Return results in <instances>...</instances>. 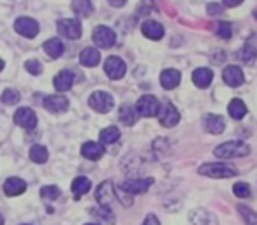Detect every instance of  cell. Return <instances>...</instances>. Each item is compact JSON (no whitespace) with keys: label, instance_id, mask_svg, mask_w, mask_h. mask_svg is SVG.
Segmentation results:
<instances>
[{"label":"cell","instance_id":"cell-1","mask_svg":"<svg viewBox=\"0 0 257 225\" xmlns=\"http://www.w3.org/2000/svg\"><path fill=\"white\" fill-rule=\"evenodd\" d=\"M250 153V148L241 141H227V143L220 144L215 148V155L218 158H236V157H245Z\"/></svg>","mask_w":257,"mask_h":225},{"label":"cell","instance_id":"cell-2","mask_svg":"<svg viewBox=\"0 0 257 225\" xmlns=\"http://www.w3.org/2000/svg\"><path fill=\"white\" fill-rule=\"evenodd\" d=\"M136 109H138V113H140V116L152 118V116L159 115V111H161V102H159V99L154 95H143L138 99Z\"/></svg>","mask_w":257,"mask_h":225},{"label":"cell","instance_id":"cell-3","mask_svg":"<svg viewBox=\"0 0 257 225\" xmlns=\"http://www.w3.org/2000/svg\"><path fill=\"white\" fill-rule=\"evenodd\" d=\"M199 174L210 178H232L236 176V169L229 164H204L199 167Z\"/></svg>","mask_w":257,"mask_h":225},{"label":"cell","instance_id":"cell-4","mask_svg":"<svg viewBox=\"0 0 257 225\" xmlns=\"http://www.w3.org/2000/svg\"><path fill=\"white\" fill-rule=\"evenodd\" d=\"M92 39H93V43H95L99 48H102V50H107V48L114 46V43H116V34H114L113 30L109 29V27L99 25V27H95V29H93Z\"/></svg>","mask_w":257,"mask_h":225},{"label":"cell","instance_id":"cell-5","mask_svg":"<svg viewBox=\"0 0 257 225\" xmlns=\"http://www.w3.org/2000/svg\"><path fill=\"white\" fill-rule=\"evenodd\" d=\"M88 104L97 113H107V111L113 109L114 100H113V95L107 92H93L88 99Z\"/></svg>","mask_w":257,"mask_h":225},{"label":"cell","instance_id":"cell-6","mask_svg":"<svg viewBox=\"0 0 257 225\" xmlns=\"http://www.w3.org/2000/svg\"><path fill=\"white\" fill-rule=\"evenodd\" d=\"M58 32L62 34L64 37H67V39H79L81 37V23H79V20H74V18H67V20H60L58 22Z\"/></svg>","mask_w":257,"mask_h":225},{"label":"cell","instance_id":"cell-7","mask_svg":"<svg viewBox=\"0 0 257 225\" xmlns=\"http://www.w3.org/2000/svg\"><path fill=\"white\" fill-rule=\"evenodd\" d=\"M15 30L20 34V36L27 37V39H32L39 34V23L32 18H27V16H22V18L16 20L15 23Z\"/></svg>","mask_w":257,"mask_h":225},{"label":"cell","instance_id":"cell-8","mask_svg":"<svg viewBox=\"0 0 257 225\" xmlns=\"http://www.w3.org/2000/svg\"><path fill=\"white\" fill-rule=\"evenodd\" d=\"M104 71H106L107 78L121 79L125 76V71H127V65L120 57H109L104 64Z\"/></svg>","mask_w":257,"mask_h":225},{"label":"cell","instance_id":"cell-9","mask_svg":"<svg viewBox=\"0 0 257 225\" xmlns=\"http://www.w3.org/2000/svg\"><path fill=\"white\" fill-rule=\"evenodd\" d=\"M154 179L145 178V179H127L120 185V188L123 192H127L128 195H138V193H145L152 186Z\"/></svg>","mask_w":257,"mask_h":225},{"label":"cell","instance_id":"cell-10","mask_svg":"<svg viewBox=\"0 0 257 225\" xmlns=\"http://www.w3.org/2000/svg\"><path fill=\"white\" fill-rule=\"evenodd\" d=\"M157 116H159L161 125L166 127V129H171V127L178 125V122H180V113L173 104H166V106L159 111Z\"/></svg>","mask_w":257,"mask_h":225},{"label":"cell","instance_id":"cell-11","mask_svg":"<svg viewBox=\"0 0 257 225\" xmlns=\"http://www.w3.org/2000/svg\"><path fill=\"white\" fill-rule=\"evenodd\" d=\"M116 197V192H114V185L113 181H102L99 186H97V192H95V199L97 202L100 204V206L107 207L111 202H113V199Z\"/></svg>","mask_w":257,"mask_h":225},{"label":"cell","instance_id":"cell-12","mask_svg":"<svg viewBox=\"0 0 257 225\" xmlns=\"http://www.w3.org/2000/svg\"><path fill=\"white\" fill-rule=\"evenodd\" d=\"M15 123L20 127H23V129L30 130L37 125V116L32 109H29V107H20V109L15 113Z\"/></svg>","mask_w":257,"mask_h":225},{"label":"cell","instance_id":"cell-13","mask_svg":"<svg viewBox=\"0 0 257 225\" xmlns=\"http://www.w3.org/2000/svg\"><path fill=\"white\" fill-rule=\"evenodd\" d=\"M222 78H224L225 85L232 86V88H238V86H241L243 81H245V74H243V71L238 65H229V67H225L224 72H222Z\"/></svg>","mask_w":257,"mask_h":225},{"label":"cell","instance_id":"cell-14","mask_svg":"<svg viewBox=\"0 0 257 225\" xmlns=\"http://www.w3.org/2000/svg\"><path fill=\"white\" fill-rule=\"evenodd\" d=\"M189 225H218L213 213L206 209H194L189 214Z\"/></svg>","mask_w":257,"mask_h":225},{"label":"cell","instance_id":"cell-15","mask_svg":"<svg viewBox=\"0 0 257 225\" xmlns=\"http://www.w3.org/2000/svg\"><path fill=\"white\" fill-rule=\"evenodd\" d=\"M44 107L50 113H64V111L69 109V100L62 93H58V95H48L44 99Z\"/></svg>","mask_w":257,"mask_h":225},{"label":"cell","instance_id":"cell-16","mask_svg":"<svg viewBox=\"0 0 257 225\" xmlns=\"http://www.w3.org/2000/svg\"><path fill=\"white\" fill-rule=\"evenodd\" d=\"M141 32H143L145 37L152 41H161L164 37V27L159 22H154V20H148L141 25Z\"/></svg>","mask_w":257,"mask_h":225},{"label":"cell","instance_id":"cell-17","mask_svg":"<svg viewBox=\"0 0 257 225\" xmlns=\"http://www.w3.org/2000/svg\"><path fill=\"white\" fill-rule=\"evenodd\" d=\"M81 155L88 160H99L104 155V144L95 143V141H86L81 146Z\"/></svg>","mask_w":257,"mask_h":225},{"label":"cell","instance_id":"cell-18","mask_svg":"<svg viewBox=\"0 0 257 225\" xmlns=\"http://www.w3.org/2000/svg\"><path fill=\"white\" fill-rule=\"evenodd\" d=\"M182 81V72L176 71V69H166L161 74V85L164 86L166 90H173L180 85Z\"/></svg>","mask_w":257,"mask_h":225},{"label":"cell","instance_id":"cell-19","mask_svg":"<svg viewBox=\"0 0 257 225\" xmlns=\"http://www.w3.org/2000/svg\"><path fill=\"white\" fill-rule=\"evenodd\" d=\"M72 83H74V76H72L71 71H60L53 79L55 88L58 90L60 93L67 92V90L72 88Z\"/></svg>","mask_w":257,"mask_h":225},{"label":"cell","instance_id":"cell-20","mask_svg":"<svg viewBox=\"0 0 257 225\" xmlns=\"http://www.w3.org/2000/svg\"><path fill=\"white\" fill-rule=\"evenodd\" d=\"M27 190V183L23 181L22 178H9L8 181L4 183V192L6 195L15 197V195H22Z\"/></svg>","mask_w":257,"mask_h":225},{"label":"cell","instance_id":"cell-21","mask_svg":"<svg viewBox=\"0 0 257 225\" xmlns=\"http://www.w3.org/2000/svg\"><path fill=\"white\" fill-rule=\"evenodd\" d=\"M211 79H213V72L210 71V69L206 67H201V69H196L192 74V81L196 86H199V88H206V86H210Z\"/></svg>","mask_w":257,"mask_h":225},{"label":"cell","instance_id":"cell-22","mask_svg":"<svg viewBox=\"0 0 257 225\" xmlns=\"http://www.w3.org/2000/svg\"><path fill=\"white\" fill-rule=\"evenodd\" d=\"M204 127L210 134H222L225 129V120L218 115H208L204 118Z\"/></svg>","mask_w":257,"mask_h":225},{"label":"cell","instance_id":"cell-23","mask_svg":"<svg viewBox=\"0 0 257 225\" xmlns=\"http://www.w3.org/2000/svg\"><path fill=\"white\" fill-rule=\"evenodd\" d=\"M79 62L85 67H95L100 62V53L97 50H93V48H86V50H83L79 53Z\"/></svg>","mask_w":257,"mask_h":225},{"label":"cell","instance_id":"cell-24","mask_svg":"<svg viewBox=\"0 0 257 225\" xmlns=\"http://www.w3.org/2000/svg\"><path fill=\"white\" fill-rule=\"evenodd\" d=\"M227 111L231 118L241 120V118H245V115H246V106L241 99H232L227 106Z\"/></svg>","mask_w":257,"mask_h":225},{"label":"cell","instance_id":"cell-25","mask_svg":"<svg viewBox=\"0 0 257 225\" xmlns=\"http://www.w3.org/2000/svg\"><path fill=\"white\" fill-rule=\"evenodd\" d=\"M138 118H140V113H138L136 107H133V106L120 107V120H121V123H125L127 127L134 125V123L138 122Z\"/></svg>","mask_w":257,"mask_h":225},{"label":"cell","instance_id":"cell-26","mask_svg":"<svg viewBox=\"0 0 257 225\" xmlns=\"http://www.w3.org/2000/svg\"><path fill=\"white\" fill-rule=\"evenodd\" d=\"M90 186H92V183H90L88 178H83V176H79V178H76L74 181H72V193H74L76 199H81L83 195H85L86 192L90 190Z\"/></svg>","mask_w":257,"mask_h":225},{"label":"cell","instance_id":"cell-27","mask_svg":"<svg viewBox=\"0 0 257 225\" xmlns=\"http://www.w3.org/2000/svg\"><path fill=\"white\" fill-rule=\"evenodd\" d=\"M44 51L48 53V57L51 58H60L64 53V43L60 39H50L44 43Z\"/></svg>","mask_w":257,"mask_h":225},{"label":"cell","instance_id":"cell-28","mask_svg":"<svg viewBox=\"0 0 257 225\" xmlns=\"http://www.w3.org/2000/svg\"><path fill=\"white\" fill-rule=\"evenodd\" d=\"M72 11L76 13L78 16H83V18H88L90 15L93 13V6L90 0H74L72 2Z\"/></svg>","mask_w":257,"mask_h":225},{"label":"cell","instance_id":"cell-29","mask_svg":"<svg viewBox=\"0 0 257 225\" xmlns=\"http://www.w3.org/2000/svg\"><path fill=\"white\" fill-rule=\"evenodd\" d=\"M99 139H100V144H114L120 139V130H118L116 127H107V129L100 130Z\"/></svg>","mask_w":257,"mask_h":225},{"label":"cell","instance_id":"cell-30","mask_svg":"<svg viewBox=\"0 0 257 225\" xmlns=\"http://www.w3.org/2000/svg\"><path fill=\"white\" fill-rule=\"evenodd\" d=\"M30 158L36 164H44L48 160V150L44 146H41V144H34L30 148Z\"/></svg>","mask_w":257,"mask_h":225},{"label":"cell","instance_id":"cell-31","mask_svg":"<svg viewBox=\"0 0 257 225\" xmlns=\"http://www.w3.org/2000/svg\"><path fill=\"white\" fill-rule=\"evenodd\" d=\"M255 57H257L255 48H252L250 44H245V46L238 51V58L241 62H245V64H252V62L255 60Z\"/></svg>","mask_w":257,"mask_h":225},{"label":"cell","instance_id":"cell-32","mask_svg":"<svg viewBox=\"0 0 257 225\" xmlns=\"http://www.w3.org/2000/svg\"><path fill=\"white\" fill-rule=\"evenodd\" d=\"M41 197L44 200H57L60 197V188L55 185H46L41 188Z\"/></svg>","mask_w":257,"mask_h":225},{"label":"cell","instance_id":"cell-33","mask_svg":"<svg viewBox=\"0 0 257 225\" xmlns=\"http://www.w3.org/2000/svg\"><path fill=\"white\" fill-rule=\"evenodd\" d=\"M2 102L6 104V106H15V104H18L20 102V92H16V90H13V88H8L4 93H2Z\"/></svg>","mask_w":257,"mask_h":225},{"label":"cell","instance_id":"cell-34","mask_svg":"<svg viewBox=\"0 0 257 225\" xmlns=\"http://www.w3.org/2000/svg\"><path fill=\"white\" fill-rule=\"evenodd\" d=\"M238 211L243 216V220L246 221V225H257V213L255 211H252L246 206H238Z\"/></svg>","mask_w":257,"mask_h":225},{"label":"cell","instance_id":"cell-35","mask_svg":"<svg viewBox=\"0 0 257 225\" xmlns=\"http://www.w3.org/2000/svg\"><path fill=\"white\" fill-rule=\"evenodd\" d=\"M217 36L218 37H222V39H231V36H232V27H231V23H227V22H220V23H217Z\"/></svg>","mask_w":257,"mask_h":225},{"label":"cell","instance_id":"cell-36","mask_svg":"<svg viewBox=\"0 0 257 225\" xmlns=\"http://www.w3.org/2000/svg\"><path fill=\"white\" fill-rule=\"evenodd\" d=\"M232 192H234L236 197H241V199H245V197H250V186L248 183H236L234 186H232Z\"/></svg>","mask_w":257,"mask_h":225},{"label":"cell","instance_id":"cell-37","mask_svg":"<svg viewBox=\"0 0 257 225\" xmlns=\"http://www.w3.org/2000/svg\"><path fill=\"white\" fill-rule=\"evenodd\" d=\"M25 69H27V72H30L32 76H39L41 72H43V65L37 60H29L25 64Z\"/></svg>","mask_w":257,"mask_h":225},{"label":"cell","instance_id":"cell-38","mask_svg":"<svg viewBox=\"0 0 257 225\" xmlns=\"http://www.w3.org/2000/svg\"><path fill=\"white\" fill-rule=\"evenodd\" d=\"M208 15H211V16L222 15V6H218V4H210V6H208Z\"/></svg>","mask_w":257,"mask_h":225},{"label":"cell","instance_id":"cell-39","mask_svg":"<svg viewBox=\"0 0 257 225\" xmlns=\"http://www.w3.org/2000/svg\"><path fill=\"white\" fill-rule=\"evenodd\" d=\"M143 225H161L159 223V220H157V216L155 214H147V218H145V221H143Z\"/></svg>","mask_w":257,"mask_h":225},{"label":"cell","instance_id":"cell-40","mask_svg":"<svg viewBox=\"0 0 257 225\" xmlns=\"http://www.w3.org/2000/svg\"><path fill=\"white\" fill-rule=\"evenodd\" d=\"M224 2L225 8H236V6H239L243 2V0H222Z\"/></svg>","mask_w":257,"mask_h":225},{"label":"cell","instance_id":"cell-41","mask_svg":"<svg viewBox=\"0 0 257 225\" xmlns=\"http://www.w3.org/2000/svg\"><path fill=\"white\" fill-rule=\"evenodd\" d=\"M113 8H123L125 4H127V0H107Z\"/></svg>","mask_w":257,"mask_h":225},{"label":"cell","instance_id":"cell-42","mask_svg":"<svg viewBox=\"0 0 257 225\" xmlns=\"http://www.w3.org/2000/svg\"><path fill=\"white\" fill-rule=\"evenodd\" d=\"M4 65H6V64H4V60H0V71L4 69Z\"/></svg>","mask_w":257,"mask_h":225},{"label":"cell","instance_id":"cell-43","mask_svg":"<svg viewBox=\"0 0 257 225\" xmlns=\"http://www.w3.org/2000/svg\"><path fill=\"white\" fill-rule=\"evenodd\" d=\"M0 225H4V218L0 216Z\"/></svg>","mask_w":257,"mask_h":225},{"label":"cell","instance_id":"cell-44","mask_svg":"<svg viewBox=\"0 0 257 225\" xmlns=\"http://www.w3.org/2000/svg\"><path fill=\"white\" fill-rule=\"evenodd\" d=\"M86 225H97V223H86Z\"/></svg>","mask_w":257,"mask_h":225},{"label":"cell","instance_id":"cell-45","mask_svg":"<svg viewBox=\"0 0 257 225\" xmlns=\"http://www.w3.org/2000/svg\"><path fill=\"white\" fill-rule=\"evenodd\" d=\"M255 18H257V11H255Z\"/></svg>","mask_w":257,"mask_h":225},{"label":"cell","instance_id":"cell-46","mask_svg":"<svg viewBox=\"0 0 257 225\" xmlns=\"http://www.w3.org/2000/svg\"><path fill=\"white\" fill-rule=\"evenodd\" d=\"M22 225H29V223H22Z\"/></svg>","mask_w":257,"mask_h":225}]
</instances>
